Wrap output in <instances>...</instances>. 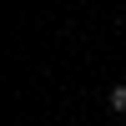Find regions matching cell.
Segmentation results:
<instances>
[{"instance_id": "obj_1", "label": "cell", "mask_w": 126, "mask_h": 126, "mask_svg": "<svg viewBox=\"0 0 126 126\" xmlns=\"http://www.w3.org/2000/svg\"><path fill=\"white\" fill-rule=\"evenodd\" d=\"M111 111H126V86H111Z\"/></svg>"}]
</instances>
